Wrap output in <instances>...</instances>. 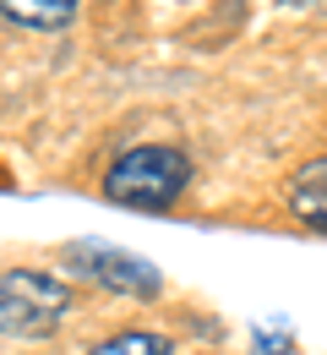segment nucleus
<instances>
[{
	"mask_svg": "<svg viewBox=\"0 0 327 355\" xmlns=\"http://www.w3.org/2000/svg\"><path fill=\"white\" fill-rule=\"evenodd\" d=\"M191 186V159L180 148H164V142H147V148H126L109 175H104V197L120 202V208H142V214H158L169 208L180 191Z\"/></svg>",
	"mask_w": 327,
	"mask_h": 355,
	"instance_id": "nucleus-1",
	"label": "nucleus"
},
{
	"mask_svg": "<svg viewBox=\"0 0 327 355\" xmlns=\"http://www.w3.org/2000/svg\"><path fill=\"white\" fill-rule=\"evenodd\" d=\"M71 311L66 279L39 273V268H6L0 279V328L6 339H49Z\"/></svg>",
	"mask_w": 327,
	"mask_h": 355,
	"instance_id": "nucleus-2",
	"label": "nucleus"
},
{
	"mask_svg": "<svg viewBox=\"0 0 327 355\" xmlns=\"http://www.w3.org/2000/svg\"><path fill=\"white\" fill-rule=\"evenodd\" d=\"M66 268L82 273L98 290L137 295V301H153V295L164 290V273L147 263V257L126 252V246H109V241H71V246H66Z\"/></svg>",
	"mask_w": 327,
	"mask_h": 355,
	"instance_id": "nucleus-3",
	"label": "nucleus"
},
{
	"mask_svg": "<svg viewBox=\"0 0 327 355\" xmlns=\"http://www.w3.org/2000/svg\"><path fill=\"white\" fill-rule=\"evenodd\" d=\"M289 214L306 224V230L327 235V153L311 159V164H300L289 175Z\"/></svg>",
	"mask_w": 327,
	"mask_h": 355,
	"instance_id": "nucleus-4",
	"label": "nucleus"
},
{
	"mask_svg": "<svg viewBox=\"0 0 327 355\" xmlns=\"http://www.w3.org/2000/svg\"><path fill=\"white\" fill-rule=\"evenodd\" d=\"M0 6H6L11 22L39 28V33H55V28H66L77 17V0H0Z\"/></svg>",
	"mask_w": 327,
	"mask_h": 355,
	"instance_id": "nucleus-5",
	"label": "nucleus"
},
{
	"mask_svg": "<svg viewBox=\"0 0 327 355\" xmlns=\"http://www.w3.org/2000/svg\"><path fill=\"white\" fill-rule=\"evenodd\" d=\"M88 355H169V339L164 334H115V339H104V345H93Z\"/></svg>",
	"mask_w": 327,
	"mask_h": 355,
	"instance_id": "nucleus-6",
	"label": "nucleus"
},
{
	"mask_svg": "<svg viewBox=\"0 0 327 355\" xmlns=\"http://www.w3.org/2000/svg\"><path fill=\"white\" fill-rule=\"evenodd\" d=\"M251 355H289V328L283 322H262L251 334Z\"/></svg>",
	"mask_w": 327,
	"mask_h": 355,
	"instance_id": "nucleus-7",
	"label": "nucleus"
}]
</instances>
